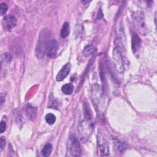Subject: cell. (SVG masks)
I'll list each match as a JSON object with an SVG mask.
<instances>
[{
	"label": "cell",
	"mask_w": 157,
	"mask_h": 157,
	"mask_svg": "<svg viewBox=\"0 0 157 157\" xmlns=\"http://www.w3.org/2000/svg\"><path fill=\"white\" fill-rule=\"evenodd\" d=\"M91 100L95 107L98 116L103 120L104 117V99L101 87L98 84H94L91 89Z\"/></svg>",
	"instance_id": "6da1fadb"
},
{
	"label": "cell",
	"mask_w": 157,
	"mask_h": 157,
	"mask_svg": "<svg viewBox=\"0 0 157 157\" xmlns=\"http://www.w3.org/2000/svg\"><path fill=\"white\" fill-rule=\"evenodd\" d=\"M50 37L51 34L50 30L45 29L40 31L35 50V54L37 58L42 59L44 57L46 53L47 45L50 40Z\"/></svg>",
	"instance_id": "7a4b0ae2"
},
{
	"label": "cell",
	"mask_w": 157,
	"mask_h": 157,
	"mask_svg": "<svg viewBox=\"0 0 157 157\" xmlns=\"http://www.w3.org/2000/svg\"><path fill=\"white\" fill-rule=\"evenodd\" d=\"M94 129V124L90 118L82 121L77 128L78 136L82 143H86L90 139Z\"/></svg>",
	"instance_id": "3957f363"
},
{
	"label": "cell",
	"mask_w": 157,
	"mask_h": 157,
	"mask_svg": "<svg viewBox=\"0 0 157 157\" xmlns=\"http://www.w3.org/2000/svg\"><path fill=\"white\" fill-rule=\"evenodd\" d=\"M67 153L69 156H78L81 154L80 145L78 139L74 134L70 135L67 143Z\"/></svg>",
	"instance_id": "277c9868"
},
{
	"label": "cell",
	"mask_w": 157,
	"mask_h": 157,
	"mask_svg": "<svg viewBox=\"0 0 157 157\" xmlns=\"http://www.w3.org/2000/svg\"><path fill=\"white\" fill-rule=\"evenodd\" d=\"M132 20L138 33L141 35L145 36L147 33V29L142 12H136L133 13L132 15Z\"/></svg>",
	"instance_id": "5b68a950"
},
{
	"label": "cell",
	"mask_w": 157,
	"mask_h": 157,
	"mask_svg": "<svg viewBox=\"0 0 157 157\" xmlns=\"http://www.w3.org/2000/svg\"><path fill=\"white\" fill-rule=\"evenodd\" d=\"M112 59L115 69L118 72L122 74L124 70L123 59L122 57V54L117 47H115L113 50Z\"/></svg>",
	"instance_id": "8992f818"
},
{
	"label": "cell",
	"mask_w": 157,
	"mask_h": 157,
	"mask_svg": "<svg viewBox=\"0 0 157 157\" xmlns=\"http://www.w3.org/2000/svg\"><path fill=\"white\" fill-rule=\"evenodd\" d=\"M98 145L101 156H108L109 155V144L101 132H98Z\"/></svg>",
	"instance_id": "52a82bcc"
},
{
	"label": "cell",
	"mask_w": 157,
	"mask_h": 157,
	"mask_svg": "<svg viewBox=\"0 0 157 157\" xmlns=\"http://www.w3.org/2000/svg\"><path fill=\"white\" fill-rule=\"evenodd\" d=\"M16 18L11 15H5L1 21L2 28L7 31H10L16 25Z\"/></svg>",
	"instance_id": "ba28073f"
},
{
	"label": "cell",
	"mask_w": 157,
	"mask_h": 157,
	"mask_svg": "<svg viewBox=\"0 0 157 157\" xmlns=\"http://www.w3.org/2000/svg\"><path fill=\"white\" fill-rule=\"evenodd\" d=\"M58 49V43L55 39H51L47 47V55L50 58H53L57 54Z\"/></svg>",
	"instance_id": "9c48e42d"
},
{
	"label": "cell",
	"mask_w": 157,
	"mask_h": 157,
	"mask_svg": "<svg viewBox=\"0 0 157 157\" xmlns=\"http://www.w3.org/2000/svg\"><path fill=\"white\" fill-rule=\"evenodd\" d=\"M71 69V65L69 63H66L61 69L58 72V74L56 76V80L58 82H61L69 74Z\"/></svg>",
	"instance_id": "30bf717a"
},
{
	"label": "cell",
	"mask_w": 157,
	"mask_h": 157,
	"mask_svg": "<svg viewBox=\"0 0 157 157\" xmlns=\"http://www.w3.org/2000/svg\"><path fill=\"white\" fill-rule=\"evenodd\" d=\"M141 40L139 36L135 33H133L132 34L131 38V48L133 53L136 55L140 47Z\"/></svg>",
	"instance_id": "8fae6325"
},
{
	"label": "cell",
	"mask_w": 157,
	"mask_h": 157,
	"mask_svg": "<svg viewBox=\"0 0 157 157\" xmlns=\"http://www.w3.org/2000/svg\"><path fill=\"white\" fill-rule=\"evenodd\" d=\"M25 113L27 119L33 120L36 117L37 108L30 104H28L25 108Z\"/></svg>",
	"instance_id": "7c38bea8"
},
{
	"label": "cell",
	"mask_w": 157,
	"mask_h": 157,
	"mask_svg": "<svg viewBox=\"0 0 157 157\" xmlns=\"http://www.w3.org/2000/svg\"><path fill=\"white\" fill-rule=\"evenodd\" d=\"M112 140H113L115 148L116 149V150L119 153H123L126 148V144L123 142H122L121 140L115 137H112Z\"/></svg>",
	"instance_id": "4fadbf2b"
},
{
	"label": "cell",
	"mask_w": 157,
	"mask_h": 157,
	"mask_svg": "<svg viewBox=\"0 0 157 157\" xmlns=\"http://www.w3.org/2000/svg\"><path fill=\"white\" fill-rule=\"evenodd\" d=\"M69 32H70L69 24L67 22H64L63 23V26H62L61 29V32H60L61 37L62 38L67 37L69 34Z\"/></svg>",
	"instance_id": "5bb4252c"
},
{
	"label": "cell",
	"mask_w": 157,
	"mask_h": 157,
	"mask_svg": "<svg viewBox=\"0 0 157 157\" xmlns=\"http://www.w3.org/2000/svg\"><path fill=\"white\" fill-rule=\"evenodd\" d=\"M73 90H74V85L72 83H66L61 88L62 92L66 95L71 94L73 92Z\"/></svg>",
	"instance_id": "9a60e30c"
},
{
	"label": "cell",
	"mask_w": 157,
	"mask_h": 157,
	"mask_svg": "<svg viewBox=\"0 0 157 157\" xmlns=\"http://www.w3.org/2000/svg\"><path fill=\"white\" fill-rule=\"evenodd\" d=\"M95 51H96V48H94V47L93 45H86L84 48L82 53L84 56H88L93 54Z\"/></svg>",
	"instance_id": "2e32d148"
},
{
	"label": "cell",
	"mask_w": 157,
	"mask_h": 157,
	"mask_svg": "<svg viewBox=\"0 0 157 157\" xmlns=\"http://www.w3.org/2000/svg\"><path fill=\"white\" fill-rule=\"evenodd\" d=\"M52 151V145L51 144H47L42 148L41 153L44 156H49Z\"/></svg>",
	"instance_id": "e0dca14e"
},
{
	"label": "cell",
	"mask_w": 157,
	"mask_h": 157,
	"mask_svg": "<svg viewBox=\"0 0 157 157\" xmlns=\"http://www.w3.org/2000/svg\"><path fill=\"white\" fill-rule=\"evenodd\" d=\"M45 121H47V123L50 125L53 124L55 121H56V117L54 114L53 113H47L45 117Z\"/></svg>",
	"instance_id": "ac0fdd59"
},
{
	"label": "cell",
	"mask_w": 157,
	"mask_h": 157,
	"mask_svg": "<svg viewBox=\"0 0 157 157\" xmlns=\"http://www.w3.org/2000/svg\"><path fill=\"white\" fill-rule=\"evenodd\" d=\"M58 107V102H56V101L54 99L50 98V101H49L48 104V107L51 108V109H57Z\"/></svg>",
	"instance_id": "d6986e66"
},
{
	"label": "cell",
	"mask_w": 157,
	"mask_h": 157,
	"mask_svg": "<svg viewBox=\"0 0 157 157\" xmlns=\"http://www.w3.org/2000/svg\"><path fill=\"white\" fill-rule=\"evenodd\" d=\"M12 59V55L9 53H5L2 56V60L4 61V63H10L11 62Z\"/></svg>",
	"instance_id": "ffe728a7"
},
{
	"label": "cell",
	"mask_w": 157,
	"mask_h": 157,
	"mask_svg": "<svg viewBox=\"0 0 157 157\" xmlns=\"http://www.w3.org/2000/svg\"><path fill=\"white\" fill-rule=\"evenodd\" d=\"M8 9V6L6 4L2 2L1 3V8H0V12H1V15H4L7 12Z\"/></svg>",
	"instance_id": "44dd1931"
},
{
	"label": "cell",
	"mask_w": 157,
	"mask_h": 157,
	"mask_svg": "<svg viewBox=\"0 0 157 157\" xmlns=\"http://www.w3.org/2000/svg\"><path fill=\"white\" fill-rule=\"evenodd\" d=\"M6 129V123L4 121H1L0 123V132L3 133Z\"/></svg>",
	"instance_id": "7402d4cb"
},
{
	"label": "cell",
	"mask_w": 157,
	"mask_h": 157,
	"mask_svg": "<svg viewBox=\"0 0 157 157\" xmlns=\"http://www.w3.org/2000/svg\"><path fill=\"white\" fill-rule=\"evenodd\" d=\"M0 148H1V150H2L4 149V148L5 147L6 145V139L4 137H1V139H0Z\"/></svg>",
	"instance_id": "603a6c76"
}]
</instances>
